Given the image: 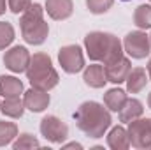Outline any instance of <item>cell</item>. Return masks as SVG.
I'll return each mask as SVG.
<instances>
[{
  "label": "cell",
  "mask_w": 151,
  "mask_h": 150,
  "mask_svg": "<svg viewBox=\"0 0 151 150\" xmlns=\"http://www.w3.org/2000/svg\"><path fill=\"white\" fill-rule=\"evenodd\" d=\"M77 127L88 136V138H102L106 131L111 127V115L109 111L95 103V101H86L83 103L74 115Z\"/></svg>",
  "instance_id": "obj_1"
},
{
  "label": "cell",
  "mask_w": 151,
  "mask_h": 150,
  "mask_svg": "<svg viewBox=\"0 0 151 150\" xmlns=\"http://www.w3.org/2000/svg\"><path fill=\"white\" fill-rule=\"evenodd\" d=\"M84 48L88 57L104 66L113 64L114 60L123 57V46L119 39L107 32H91L84 37Z\"/></svg>",
  "instance_id": "obj_2"
},
{
  "label": "cell",
  "mask_w": 151,
  "mask_h": 150,
  "mask_svg": "<svg viewBox=\"0 0 151 150\" xmlns=\"http://www.w3.org/2000/svg\"><path fill=\"white\" fill-rule=\"evenodd\" d=\"M27 78L32 83V87L40 88L49 92L51 88H55L58 85V73L55 71L49 55L46 53H35L34 57H30V64L27 67Z\"/></svg>",
  "instance_id": "obj_3"
},
{
  "label": "cell",
  "mask_w": 151,
  "mask_h": 150,
  "mask_svg": "<svg viewBox=\"0 0 151 150\" xmlns=\"http://www.w3.org/2000/svg\"><path fill=\"white\" fill-rule=\"evenodd\" d=\"M42 14H44V9L39 5V4H32L21 16L19 20V27H21V34L23 39L28 42V44H42L46 37H47V32H49V27L47 23L42 20Z\"/></svg>",
  "instance_id": "obj_4"
},
{
  "label": "cell",
  "mask_w": 151,
  "mask_h": 150,
  "mask_svg": "<svg viewBox=\"0 0 151 150\" xmlns=\"http://www.w3.org/2000/svg\"><path fill=\"white\" fill-rule=\"evenodd\" d=\"M128 141L134 149H151V118H135L128 125Z\"/></svg>",
  "instance_id": "obj_5"
},
{
  "label": "cell",
  "mask_w": 151,
  "mask_h": 150,
  "mask_svg": "<svg viewBox=\"0 0 151 150\" xmlns=\"http://www.w3.org/2000/svg\"><path fill=\"white\" fill-rule=\"evenodd\" d=\"M40 134L51 143H62L69 136V127L55 115H47L40 120Z\"/></svg>",
  "instance_id": "obj_6"
},
{
  "label": "cell",
  "mask_w": 151,
  "mask_h": 150,
  "mask_svg": "<svg viewBox=\"0 0 151 150\" xmlns=\"http://www.w3.org/2000/svg\"><path fill=\"white\" fill-rule=\"evenodd\" d=\"M58 60L60 66L65 73L76 74L84 67V57H83V50L77 44H67L60 50L58 53Z\"/></svg>",
  "instance_id": "obj_7"
},
{
  "label": "cell",
  "mask_w": 151,
  "mask_h": 150,
  "mask_svg": "<svg viewBox=\"0 0 151 150\" xmlns=\"http://www.w3.org/2000/svg\"><path fill=\"white\" fill-rule=\"evenodd\" d=\"M123 48L132 58H144V57L150 55L151 50L150 36H146L141 30L130 32V34H127V37L123 41Z\"/></svg>",
  "instance_id": "obj_8"
},
{
  "label": "cell",
  "mask_w": 151,
  "mask_h": 150,
  "mask_svg": "<svg viewBox=\"0 0 151 150\" xmlns=\"http://www.w3.org/2000/svg\"><path fill=\"white\" fill-rule=\"evenodd\" d=\"M4 64L12 73H25L30 64V53L23 46H14L4 55Z\"/></svg>",
  "instance_id": "obj_9"
},
{
  "label": "cell",
  "mask_w": 151,
  "mask_h": 150,
  "mask_svg": "<svg viewBox=\"0 0 151 150\" xmlns=\"http://www.w3.org/2000/svg\"><path fill=\"white\" fill-rule=\"evenodd\" d=\"M23 104H25V108L30 110V111L40 113V111H44V110L47 108V104H49V94H47L46 90H40V88L32 87L30 90L25 92V95H23Z\"/></svg>",
  "instance_id": "obj_10"
},
{
  "label": "cell",
  "mask_w": 151,
  "mask_h": 150,
  "mask_svg": "<svg viewBox=\"0 0 151 150\" xmlns=\"http://www.w3.org/2000/svg\"><path fill=\"white\" fill-rule=\"evenodd\" d=\"M104 69H106L107 81H113V83H116V85H119V83H123V81L127 79V76H128V73H130L132 66H130V60H128V58L121 57V58L114 60L113 64L104 66Z\"/></svg>",
  "instance_id": "obj_11"
},
{
  "label": "cell",
  "mask_w": 151,
  "mask_h": 150,
  "mask_svg": "<svg viewBox=\"0 0 151 150\" xmlns=\"http://www.w3.org/2000/svg\"><path fill=\"white\" fill-rule=\"evenodd\" d=\"M46 11L53 20H67L72 11V0H46Z\"/></svg>",
  "instance_id": "obj_12"
},
{
  "label": "cell",
  "mask_w": 151,
  "mask_h": 150,
  "mask_svg": "<svg viewBox=\"0 0 151 150\" xmlns=\"http://www.w3.org/2000/svg\"><path fill=\"white\" fill-rule=\"evenodd\" d=\"M83 79L86 85H90L91 88H102L107 81V76H106V69L104 66H99V64H91L84 69V74Z\"/></svg>",
  "instance_id": "obj_13"
},
{
  "label": "cell",
  "mask_w": 151,
  "mask_h": 150,
  "mask_svg": "<svg viewBox=\"0 0 151 150\" xmlns=\"http://www.w3.org/2000/svg\"><path fill=\"white\" fill-rule=\"evenodd\" d=\"M23 94V83L21 79L14 76H0V95L4 99L7 97H19Z\"/></svg>",
  "instance_id": "obj_14"
},
{
  "label": "cell",
  "mask_w": 151,
  "mask_h": 150,
  "mask_svg": "<svg viewBox=\"0 0 151 150\" xmlns=\"http://www.w3.org/2000/svg\"><path fill=\"white\" fill-rule=\"evenodd\" d=\"M118 113H119V122L130 124L132 120L139 118V117L144 113V108H142L141 101H137V99H128V97H127L125 104L121 106V110Z\"/></svg>",
  "instance_id": "obj_15"
},
{
  "label": "cell",
  "mask_w": 151,
  "mask_h": 150,
  "mask_svg": "<svg viewBox=\"0 0 151 150\" xmlns=\"http://www.w3.org/2000/svg\"><path fill=\"white\" fill-rule=\"evenodd\" d=\"M125 81H127V90H128L130 94H139V92L146 87V83H148L146 71L141 69V67L130 69V73H128V76H127Z\"/></svg>",
  "instance_id": "obj_16"
},
{
  "label": "cell",
  "mask_w": 151,
  "mask_h": 150,
  "mask_svg": "<svg viewBox=\"0 0 151 150\" xmlns=\"http://www.w3.org/2000/svg\"><path fill=\"white\" fill-rule=\"evenodd\" d=\"M107 145H109L113 150H127L128 147H130L127 129H123L121 125L113 127L111 133L107 134Z\"/></svg>",
  "instance_id": "obj_17"
},
{
  "label": "cell",
  "mask_w": 151,
  "mask_h": 150,
  "mask_svg": "<svg viewBox=\"0 0 151 150\" xmlns=\"http://www.w3.org/2000/svg\"><path fill=\"white\" fill-rule=\"evenodd\" d=\"M0 111L11 118H21L25 111V104L23 101H19V97H7L0 103Z\"/></svg>",
  "instance_id": "obj_18"
},
{
  "label": "cell",
  "mask_w": 151,
  "mask_h": 150,
  "mask_svg": "<svg viewBox=\"0 0 151 150\" xmlns=\"http://www.w3.org/2000/svg\"><path fill=\"white\" fill-rule=\"evenodd\" d=\"M127 101V94L121 88H111L106 95H104V104L111 110V111H119L121 106Z\"/></svg>",
  "instance_id": "obj_19"
},
{
  "label": "cell",
  "mask_w": 151,
  "mask_h": 150,
  "mask_svg": "<svg viewBox=\"0 0 151 150\" xmlns=\"http://www.w3.org/2000/svg\"><path fill=\"white\" fill-rule=\"evenodd\" d=\"M134 23L139 28H151V5L142 4L134 12Z\"/></svg>",
  "instance_id": "obj_20"
},
{
  "label": "cell",
  "mask_w": 151,
  "mask_h": 150,
  "mask_svg": "<svg viewBox=\"0 0 151 150\" xmlns=\"http://www.w3.org/2000/svg\"><path fill=\"white\" fill-rule=\"evenodd\" d=\"M16 136H18V127H16V124H14V122L0 120V147L9 145Z\"/></svg>",
  "instance_id": "obj_21"
},
{
  "label": "cell",
  "mask_w": 151,
  "mask_h": 150,
  "mask_svg": "<svg viewBox=\"0 0 151 150\" xmlns=\"http://www.w3.org/2000/svg\"><path fill=\"white\" fill-rule=\"evenodd\" d=\"M40 143L37 141V138H34L32 134L25 133V134H19L18 140L12 143V149L14 150H25V149H39Z\"/></svg>",
  "instance_id": "obj_22"
},
{
  "label": "cell",
  "mask_w": 151,
  "mask_h": 150,
  "mask_svg": "<svg viewBox=\"0 0 151 150\" xmlns=\"http://www.w3.org/2000/svg\"><path fill=\"white\" fill-rule=\"evenodd\" d=\"M14 41V28L7 21H0V50H5Z\"/></svg>",
  "instance_id": "obj_23"
},
{
  "label": "cell",
  "mask_w": 151,
  "mask_h": 150,
  "mask_svg": "<svg viewBox=\"0 0 151 150\" xmlns=\"http://www.w3.org/2000/svg\"><path fill=\"white\" fill-rule=\"evenodd\" d=\"M86 5H88L90 12H93V14H102V12H106V11L111 9L113 0H86Z\"/></svg>",
  "instance_id": "obj_24"
},
{
  "label": "cell",
  "mask_w": 151,
  "mask_h": 150,
  "mask_svg": "<svg viewBox=\"0 0 151 150\" xmlns=\"http://www.w3.org/2000/svg\"><path fill=\"white\" fill-rule=\"evenodd\" d=\"M7 2H9V9H11L14 14L25 12V11L32 5V0H7Z\"/></svg>",
  "instance_id": "obj_25"
},
{
  "label": "cell",
  "mask_w": 151,
  "mask_h": 150,
  "mask_svg": "<svg viewBox=\"0 0 151 150\" xmlns=\"http://www.w3.org/2000/svg\"><path fill=\"white\" fill-rule=\"evenodd\" d=\"M63 149H83L79 143H69V145H63Z\"/></svg>",
  "instance_id": "obj_26"
},
{
  "label": "cell",
  "mask_w": 151,
  "mask_h": 150,
  "mask_svg": "<svg viewBox=\"0 0 151 150\" xmlns=\"http://www.w3.org/2000/svg\"><path fill=\"white\" fill-rule=\"evenodd\" d=\"M5 12V0H0V16Z\"/></svg>",
  "instance_id": "obj_27"
},
{
  "label": "cell",
  "mask_w": 151,
  "mask_h": 150,
  "mask_svg": "<svg viewBox=\"0 0 151 150\" xmlns=\"http://www.w3.org/2000/svg\"><path fill=\"white\" fill-rule=\"evenodd\" d=\"M148 74H150V79H151V60L148 62Z\"/></svg>",
  "instance_id": "obj_28"
},
{
  "label": "cell",
  "mask_w": 151,
  "mask_h": 150,
  "mask_svg": "<svg viewBox=\"0 0 151 150\" xmlns=\"http://www.w3.org/2000/svg\"><path fill=\"white\" fill-rule=\"evenodd\" d=\"M148 106L151 108V92H150V95H148Z\"/></svg>",
  "instance_id": "obj_29"
},
{
  "label": "cell",
  "mask_w": 151,
  "mask_h": 150,
  "mask_svg": "<svg viewBox=\"0 0 151 150\" xmlns=\"http://www.w3.org/2000/svg\"><path fill=\"white\" fill-rule=\"evenodd\" d=\"M150 44H151V36H150Z\"/></svg>",
  "instance_id": "obj_30"
},
{
  "label": "cell",
  "mask_w": 151,
  "mask_h": 150,
  "mask_svg": "<svg viewBox=\"0 0 151 150\" xmlns=\"http://www.w3.org/2000/svg\"><path fill=\"white\" fill-rule=\"evenodd\" d=\"M123 2H128V0H123Z\"/></svg>",
  "instance_id": "obj_31"
},
{
  "label": "cell",
  "mask_w": 151,
  "mask_h": 150,
  "mask_svg": "<svg viewBox=\"0 0 151 150\" xmlns=\"http://www.w3.org/2000/svg\"><path fill=\"white\" fill-rule=\"evenodd\" d=\"M150 2H151V0H150Z\"/></svg>",
  "instance_id": "obj_32"
}]
</instances>
